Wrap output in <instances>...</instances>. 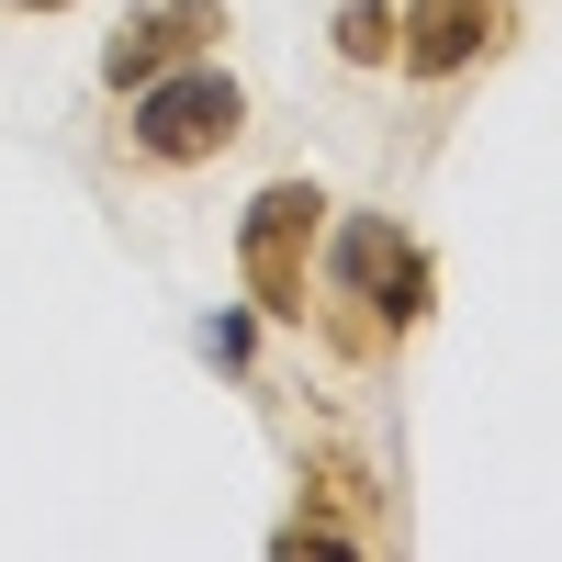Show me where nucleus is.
<instances>
[{
  "label": "nucleus",
  "mask_w": 562,
  "mask_h": 562,
  "mask_svg": "<svg viewBox=\"0 0 562 562\" xmlns=\"http://www.w3.org/2000/svg\"><path fill=\"white\" fill-rule=\"evenodd\" d=\"M338 57L349 68H394V0H349L338 12Z\"/></svg>",
  "instance_id": "obj_6"
},
{
  "label": "nucleus",
  "mask_w": 562,
  "mask_h": 562,
  "mask_svg": "<svg viewBox=\"0 0 562 562\" xmlns=\"http://www.w3.org/2000/svg\"><path fill=\"white\" fill-rule=\"evenodd\" d=\"M338 304L371 315L383 338H405V326L428 315V248L394 237V214H349L338 225Z\"/></svg>",
  "instance_id": "obj_3"
},
{
  "label": "nucleus",
  "mask_w": 562,
  "mask_h": 562,
  "mask_svg": "<svg viewBox=\"0 0 562 562\" xmlns=\"http://www.w3.org/2000/svg\"><path fill=\"white\" fill-rule=\"evenodd\" d=\"M506 45V0H416V12H394V68L405 79H450Z\"/></svg>",
  "instance_id": "obj_4"
},
{
  "label": "nucleus",
  "mask_w": 562,
  "mask_h": 562,
  "mask_svg": "<svg viewBox=\"0 0 562 562\" xmlns=\"http://www.w3.org/2000/svg\"><path fill=\"white\" fill-rule=\"evenodd\" d=\"M315 225H326V192L315 180H270L237 225V270H248V304L304 326V259H315Z\"/></svg>",
  "instance_id": "obj_2"
},
{
  "label": "nucleus",
  "mask_w": 562,
  "mask_h": 562,
  "mask_svg": "<svg viewBox=\"0 0 562 562\" xmlns=\"http://www.w3.org/2000/svg\"><path fill=\"white\" fill-rule=\"evenodd\" d=\"M23 12H68V0H23Z\"/></svg>",
  "instance_id": "obj_7"
},
{
  "label": "nucleus",
  "mask_w": 562,
  "mask_h": 562,
  "mask_svg": "<svg viewBox=\"0 0 562 562\" xmlns=\"http://www.w3.org/2000/svg\"><path fill=\"white\" fill-rule=\"evenodd\" d=\"M214 34H225V0H147V12H124V34L102 45V79L135 90V79H158L180 57H203Z\"/></svg>",
  "instance_id": "obj_5"
},
{
  "label": "nucleus",
  "mask_w": 562,
  "mask_h": 562,
  "mask_svg": "<svg viewBox=\"0 0 562 562\" xmlns=\"http://www.w3.org/2000/svg\"><path fill=\"white\" fill-rule=\"evenodd\" d=\"M135 158L147 169H203V158H225L248 135V90L225 79L214 57H180V68H158V79H135Z\"/></svg>",
  "instance_id": "obj_1"
}]
</instances>
